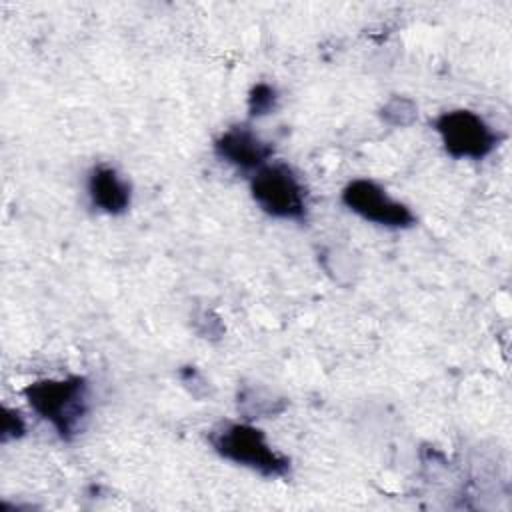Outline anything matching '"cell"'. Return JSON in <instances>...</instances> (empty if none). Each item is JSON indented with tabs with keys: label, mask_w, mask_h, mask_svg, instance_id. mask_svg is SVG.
Here are the masks:
<instances>
[{
	"label": "cell",
	"mask_w": 512,
	"mask_h": 512,
	"mask_svg": "<svg viewBox=\"0 0 512 512\" xmlns=\"http://www.w3.org/2000/svg\"><path fill=\"white\" fill-rule=\"evenodd\" d=\"M256 204L270 216L302 220L306 216V192L294 170L284 162L264 164L250 182Z\"/></svg>",
	"instance_id": "cell-3"
},
{
	"label": "cell",
	"mask_w": 512,
	"mask_h": 512,
	"mask_svg": "<svg viewBox=\"0 0 512 512\" xmlns=\"http://www.w3.org/2000/svg\"><path fill=\"white\" fill-rule=\"evenodd\" d=\"M24 396L62 440H72L82 432L90 410L88 382L82 376L36 380L24 388Z\"/></svg>",
	"instance_id": "cell-1"
},
{
	"label": "cell",
	"mask_w": 512,
	"mask_h": 512,
	"mask_svg": "<svg viewBox=\"0 0 512 512\" xmlns=\"http://www.w3.org/2000/svg\"><path fill=\"white\" fill-rule=\"evenodd\" d=\"M210 444L222 458L268 478L286 476L290 470V460L272 450L264 432L250 424H224L210 434Z\"/></svg>",
	"instance_id": "cell-2"
},
{
	"label": "cell",
	"mask_w": 512,
	"mask_h": 512,
	"mask_svg": "<svg viewBox=\"0 0 512 512\" xmlns=\"http://www.w3.org/2000/svg\"><path fill=\"white\" fill-rule=\"evenodd\" d=\"M26 430L24 418L20 416V412L12 410V408H4V418H2V442L10 440V438H20Z\"/></svg>",
	"instance_id": "cell-9"
},
{
	"label": "cell",
	"mask_w": 512,
	"mask_h": 512,
	"mask_svg": "<svg viewBox=\"0 0 512 512\" xmlns=\"http://www.w3.org/2000/svg\"><path fill=\"white\" fill-rule=\"evenodd\" d=\"M214 152L220 160L236 168L258 170L272 156V146L250 126H232L214 142Z\"/></svg>",
	"instance_id": "cell-6"
},
{
	"label": "cell",
	"mask_w": 512,
	"mask_h": 512,
	"mask_svg": "<svg viewBox=\"0 0 512 512\" xmlns=\"http://www.w3.org/2000/svg\"><path fill=\"white\" fill-rule=\"evenodd\" d=\"M88 196L106 214H122L130 206V184L110 166H96L88 176Z\"/></svg>",
	"instance_id": "cell-7"
},
{
	"label": "cell",
	"mask_w": 512,
	"mask_h": 512,
	"mask_svg": "<svg viewBox=\"0 0 512 512\" xmlns=\"http://www.w3.org/2000/svg\"><path fill=\"white\" fill-rule=\"evenodd\" d=\"M278 102V94L276 88L266 84V82H258L248 96V112L250 116H264L268 112H272L276 108Z\"/></svg>",
	"instance_id": "cell-8"
},
{
	"label": "cell",
	"mask_w": 512,
	"mask_h": 512,
	"mask_svg": "<svg viewBox=\"0 0 512 512\" xmlns=\"http://www.w3.org/2000/svg\"><path fill=\"white\" fill-rule=\"evenodd\" d=\"M434 128L452 158H486L500 140L492 126L470 110L444 112L436 118Z\"/></svg>",
	"instance_id": "cell-4"
},
{
	"label": "cell",
	"mask_w": 512,
	"mask_h": 512,
	"mask_svg": "<svg viewBox=\"0 0 512 512\" xmlns=\"http://www.w3.org/2000/svg\"><path fill=\"white\" fill-rule=\"evenodd\" d=\"M342 202L360 218L386 228H408L416 220L406 204L392 200L376 182L366 178L346 184L342 190Z\"/></svg>",
	"instance_id": "cell-5"
}]
</instances>
